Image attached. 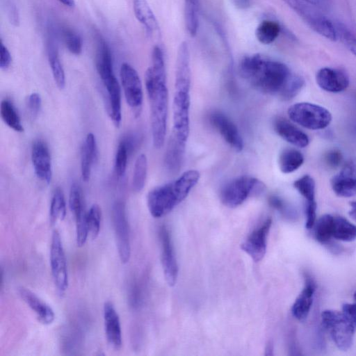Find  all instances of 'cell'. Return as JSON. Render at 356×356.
I'll return each mask as SVG.
<instances>
[{"label": "cell", "mask_w": 356, "mask_h": 356, "mask_svg": "<svg viewBox=\"0 0 356 356\" xmlns=\"http://www.w3.org/2000/svg\"><path fill=\"white\" fill-rule=\"evenodd\" d=\"M145 83L150 106L153 145L159 149L166 136L168 91L163 54L159 46L153 48L152 66L145 72Z\"/></svg>", "instance_id": "obj_1"}, {"label": "cell", "mask_w": 356, "mask_h": 356, "mask_svg": "<svg viewBox=\"0 0 356 356\" xmlns=\"http://www.w3.org/2000/svg\"><path fill=\"white\" fill-rule=\"evenodd\" d=\"M238 71L257 90L279 97L293 74L286 64L259 54L243 57Z\"/></svg>", "instance_id": "obj_2"}, {"label": "cell", "mask_w": 356, "mask_h": 356, "mask_svg": "<svg viewBox=\"0 0 356 356\" xmlns=\"http://www.w3.org/2000/svg\"><path fill=\"white\" fill-rule=\"evenodd\" d=\"M200 177L198 171L189 170L174 181L150 191L147 196V204L151 215L161 218L170 212L188 196Z\"/></svg>", "instance_id": "obj_3"}, {"label": "cell", "mask_w": 356, "mask_h": 356, "mask_svg": "<svg viewBox=\"0 0 356 356\" xmlns=\"http://www.w3.org/2000/svg\"><path fill=\"white\" fill-rule=\"evenodd\" d=\"M191 85L175 84L172 130L169 140L186 146L190 132Z\"/></svg>", "instance_id": "obj_4"}, {"label": "cell", "mask_w": 356, "mask_h": 356, "mask_svg": "<svg viewBox=\"0 0 356 356\" xmlns=\"http://www.w3.org/2000/svg\"><path fill=\"white\" fill-rule=\"evenodd\" d=\"M264 184L252 176H240L227 182L221 188L220 198L222 203L229 208L243 204L250 195L261 193Z\"/></svg>", "instance_id": "obj_5"}, {"label": "cell", "mask_w": 356, "mask_h": 356, "mask_svg": "<svg viewBox=\"0 0 356 356\" xmlns=\"http://www.w3.org/2000/svg\"><path fill=\"white\" fill-rule=\"evenodd\" d=\"M287 113L291 121L310 130L323 129L332 119L326 108L309 102L294 104L288 108Z\"/></svg>", "instance_id": "obj_6"}, {"label": "cell", "mask_w": 356, "mask_h": 356, "mask_svg": "<svg viewBox=\"0 0 356 356\" xmlns=\"http://www.w3.org/2000/svg\"><path fill=\"white\" fill-rule=\"evenodd\" d=\"M321 321L339 349L346 351L351 348L356 327L342 312L325 309L321 313Z\"/></svg>", "instance_id": "obj_7"}, {"label": "cell", "mask_w": 356, "mask_h": 356, "mask_svg": "<svg viewBox=\"0 0 356 356\" xmlns=\"http://www.w3.org/2000/svg\"><path fill=\"white\" fill-rule=\"evenodd\" d=\"M316 33L332 41L337 40L336 29L327 17L317 10V6L305 0H283Z\"/></svg>", "instance_id": "obj_8"}, {"label": "cell", "mask_w": 356, "mask_h": 356, "mask_svg": "<svg viewBox=\"0 0 356 356\" xmlns=\"http://www.w3.org/2000/svg\"><path fill=\"white\" fill-rule=\"evenodd\" d=\"M50 266L54 284L60 293L68 287V273L65 254L60 233L54 229L50 247Z\"/></svg>", "instance_id": "obj_9"}, {"label": "cell", "mask_w": 356, "mask_h": 356, "mask_svg": "<svg viewBox=\"0 0 356 356\" xmlns=\"http://www.w3.org/2000/svg\"><path fill=\"white\" fill-rule=\"evenodd\" d=\"M112 219L119 257L122 263L126 264L131 257V244L125 205L122 202L117 201L113 205Z\"/></svg>", "instance_id": "obj_10"}, {"label": "cell", "mask_w": 356, "mask_h": 356, "mask_svg": "<svg viewBox=\"0 0 356 356\" xmlns=\"http://www.w3.org/2000/svg\"><path fill=\"white\" fill-rule=\"evenodd\" d=\"M120 76L127 103L136 113L138 114L143 100L140 76L136 70L127 63L122 64Z\"/></svg>", "instance_id": "obj_11"}, {"label": "cell", "mask_w": 356, "mask_h": 356, "mask_svg": "<svg viewBox=\"0 0 356 356\" xmlns=\"http://www.w3.org/2000/svg\"><path fill=\"white\" fill-rule=\"evenodd\" d=\"M69 207L74 216L76 222V239L78 246H83L86 243L89 235L85 211L83 197L80 186L74 183L72 185L69 195Z\"/></svg>", "instance_id": "obj_12"}, {"label": "cell", "mask_w": 356, "mask_h": 356, "mask_svg": "<svg viewBox=\"0 0 356 356\" xmlns=\"http://www.w3.org/2000/svg\"><path fill=\"white\" fill-rule=\"evenodd\" d=\"M331 187L339 197L356 195V158L348 160L331 179Z\"/></svg>", "instance_id": "obj_13"}, {"label": "cell", "mask_w": 356, "mask_h": 356, "mask_svg": "<svg viewBox=\"0 0 356 356\" xmlns=\"http://www.w3.org/2000/svg\"><path fill=\"white\" fill-rule=\"evenodd\" d=\"M271 225L272 220L268 218L250 233L241 245V249L255 262L260 261L266 254L267 238Z\"/></svg>", "instance_id": "obj_14"}, {"label": "cell", "mask_w": 356, "mask_h": 356, "mask_svg": "<svg viewBox=\"0 0 356 356\" xmlns=\"http://www.w3.org/2000/svg\"><path fill=\"white\" fill-rule=\"evenodd\" d=\"M209 122L232 148L236 152L243 149V141L238 127L226 115L213 111L209 115Z\"/></svg>", "instance_id": "obj_15"}, {"label": "cell", "mask_w": 356, "mask_h": 356, "mask_svg": "<svg viewBox=\"0 0 356 356\" xmlns=\"http://www.w3.org/2000/svg\"><path fill=\"white\" fill-rule=\"evenodd\" d=\"M159 237L161 244V263L164 276L168 284L170 286H173L177 277L178 266L170 235L165 226L161 227Z\"/></svg>", "instance_id": "obj_16"}, {"label": "cell", "mask_w": 356, "mask_h": 356, "mask_svg": "<svg viewBox=\"0 0 356 356\" xmlns=\"http://www.w3.org/2000/svg\"><path fill=\"white\" fill-rule=\"evenodd\" d=\"M31 160L37 177L49 184L52 178L51 161L48 146L42 140L38 139L33 143Z\"/></svg>", "instance_id": "obj_17"}, {"label": "cell", "mask_w": 356, "mask_h": 356, "mask_svg": "<svg viewBox=\"0 0 356 356\" xmlns=\"http://www.w3.org/2000/svg\"><path fill=\"white\" fill-rule=\"evenodd\" d=\"M316 81L323 90L338 93L349 86V77L343 70L332 67H322L316 74Z\"/></svg>", "instance_id": "obj_18"}, {"label": "cell", "mask_w": 356, "mask_h": 356, "mask_svg": "<svg viewBox=\"0 0 356 356\" xmlns=\"http://www.w3.org/2000/svg\"><path fill=\"white\" fill-rule=\"evenodd\" d=\"M18 293L24 302L35 312L39 321L44 325L54 322L55 313L53 309L35 293L24 286L18 289Z\"/></svg>", "instance_id": "obj_19"}, {"label": "cell", "mask_w": 356, "mask_h": 356, "mask_svg": "<svg viewBox=\"0 0 356 356\" xmlns=\"http://www.w3.org/2000/svg\"><path fill=\"white\" fill-rule=\"evenodd\" d=\"M104 321L108 342L115 349H119L122 341L120 321L113 303L109 301L104 305Z\"/></svg>", "instance_id": "obj_20"}, {"label": "cell", "mask_w": 356, "mask_h": 356, "mask_svg": "<svg viewBox=\"0 0 356 356\" xmlns=\"http://www.w3.org/2000/svg\"><path fill=\"white\" fill-rule=\"evenodd\" d=\"M316 287L313 279L309 276L306 277L305 286L291 307V313L297 320L303 321L307 318L312 306Z\"/></svg>", "instance_id": "obj_21"}, {"label": "cell", "mask_w": 356, "mask_h": 356, "mask_svg": "<svg viewBox=\"0 0 356 356\" xmlns=\"http://www.w3.org/2000/svg\"><path fill=\"white\" fill-rule=\"evenodd\" d=\"M273 126L275 132L289 143L300 148L309 145L308 136L287 120L278 118L274 121Z\"/></svg>", "instance_id": "obj_22"}, {"label": "cell", "mask_w": 356, "mask_h": 356, "mask_svg": "<svg viewBox=\"0 0 356 356\" xmlns=\"http://www.w3.org/2000/svg\"><path fill=\"white\" fill-rule=\"evenodd\" d=\"M95 63L97 71L102 83H105L115 77L113 73L112 56L110 49L106 42L101 35L97 37Z\"/></svg>", "instance_id": "obj_23"}, {"label": "cell", "mask_w": 356, "mask_h": 356, "mask_svg": "<svg viewBox=\"0 0 356 356\" xmlns=\"http://www.w3.org/2000/svg\"><path fill=\"white\" fill-rule=\"evenodd\" d=\"M98 159V149L95 136L89 133L86 136L81 151V172L84 181L90 179L91 168Z\"/></svg>", "instance_id": "obj_24"}, {"label": "cell", "mask_w": 356, "mask_h": 356, "mask_svg": "<svg viewBox=\"0 0 356 356\" xmlns=\"http://www.w3.org/2000/svg\"><path fill=\"white\" fill-rule=\"evenodd\" d=\"M104 86L108 96L109 115L114 124L119 127L122 120L120 86L117 79Z\"/></svg>", "instance_id": "obj_25"}, {"label": "cell", "mask_w": 356, "mask_h": 356, "mask_svg": "<svg viewBox=\"0 0 356 356\" xmlns=\"http://www.w3.org/2000/svg\"><path fill=\"white\" fill-rule=\"evenodd\" d=\"M135 16L149 34L159 29L156 19L146 0H132Z\"/></svg>", "instance_id": "obj_26"}, {"label": "cell", "mask_w": 356, "mask_h": 356, "mask_svg": "<svg viewBox=\"0 0 356 356\" xmlns=\"http://www.w3.org/2000/svg\"><path fill=\"white\" fill-rule=\"evenodd\" d=\"M304 163V156L294 148L284 149L279 156V168L284 174L297 170Z\"/></svg>", "instance_id": "obj_27"}, {"label": "cell", "mask_w": 356, "mask_h": 356, "mask_svg": "<svg viewBox=\"0 0 356 356\" xmlns=\"http://www.w3.org/2000/svg\"><path fill=\"white\" fill-rule=\"evenodd\" d=\"M332 238L350 242L356 239V225L340 216H334Z\"/></svg>", "instance_id": "obj_28"}, {"label": "cell", "mask_w": 356, "mask_h": 356, "mask_svg": "<svg viewBox=\"0 0 356 356\" xmlns=\"http://www.w3.org/2000/svg\"><path fill=\"white\" fill-rule=\"evenodd\" d=\"M66 216V202L62 189L57 187L53 193L49 209V222L51 226Z\"/></svg>", "instance_id": "obj_29"}, {"label": "cell", "mask_w": 356, "mask_h": 356, "mask_svg": "<svg viewBox=\"0 0 356 356\" xmlns=\"http://www.w3.org/2000/svg\"><path fill=\"white\" fill-rule=\"evenodd\" d=\"M280 31L281 27L278 22L266 19L258 25L255 31V35L261 43L269 44L276 40Z\"/></svg>", "instance_id": "obj_30"}, {"label": "cell", "mask_w": 356, "mask_h": 356, "mask_svg": "<svg viewBox=\"0 0 356 356\" xmlns=\"http://www.w3.org/2000/svg\"><path fill=\"white\" fill-rule=\"evenodd\" d=\"M334 216L325 214L314 224V234L316 240L322 243H328L332 238Z\"/></svg>", "instance_id": "obj_31"}, {"label": "cell", "mask_w": 356, "mask_h": 356, "mask_svg": "<svg viewBox=\"0 0 356 356\" xmlns=\"http://www.w3.org/2000/svg\"><path fill=\"white\" fill-rule=\"evenodd\" d=\"M0 115L4 123L10 128L17 132L24 131L18 113L10 100L5 99L1 101Z\"/></svg>", "instance_id": "obj_32"}, {"label": "cell", "mask_w": 356, "mask_h": 356, "mask_svg": "<svg viewBox=\"0 0 356 356\" xmlns=\"http://www.w3.org/2000/svg\"><path fill=\"white\" fill-rule=\"evenodd\" d=\"M48 60L55 83L58 88L63 89L65 86V72L58 57V49L54 44H49Z\"/></svg>", "instance_id": "obj_33"}, {"label": "cell", "mask_w": 356, "mask_h": 356, "mask_svg": "<svg viewBox=\"0 0 356 356\" xmlns=\"http://www.w3.org/2000/svg\"><path fill=\"white\" fill-rule=\"evenodd\" d=\"M147 173V159L145 154H140L135 162L132 187L134 191L140 192L145 186Z\"/></svg>", "instance_id": "obj_34"}, {"label": "cell", "mask_w": 356, "mask_h": 356, "mask_svg": "<svg viewBox=\"0 0 356 356\" xmlns=\"http://www.w3.org/2000/svg\"><path fill=\"white\" fill-rule=\"evenodd\" d=\"M199 0H185L184 18L187 31L191 36L196 35L198 29Z\"/></svg>", "instance_id": "obj_35"}, {"label": "cell", "mask_w": 356, "mask_h": 356, "mask_svg": "<svg viewBox=\"0 0 356 356\" xmlns=\"http://www.w3.org/2000/svg\"><path fill=\"white\" fill-rule=\"evenodd\" d=\"M294 188L305 198V202L315 200L316 182L312 177L305 175L293 182Z\"/></svg>", "instance_id": "obj_36"}, {"label": "cell", "mask_w": 356, "mask_h": 356, "mask_svg": "<svg viewBox=\"0 0 356 356\" xmlns=\"http://www.w3.org/2000/svg\"><path fill=\"white\" fill-rule=\"evenodd\" d=\"M337 38L356 56V34L344 24L337 22L334 24Z\"/></svg>", "instance_id": "obj_37"}, {"label": "cell", "mask_w": 356, "mask_h": 356, "mask_svg": "<svg viewBox=\"0 0 356 356\" xmlns=\"http://www.w3.org/2000/svg\"><path fill=\"white\" fill-rule=\"evenodd\" d=\"M102 220V211L99 206L93 204L87 212L86 223L92 239H95L99 233Z\"/></svg>", "instance_id": "obj_38"}, {"label": "cell", "mask_w": 356, "mask_h": 356, "mask_svg": "<svg viewBox=\"0 0 356 356\" xmlns=\"http://www.w3.org/2000/svg\"><path fill=\"white\" fill-rule=\"evenodd\" d=\"M129 152L125 143L123 140H121L116 151L114 162L115 172L118 177H122L125 174Z\"/></svg>", "instance_id": "obj_39"}, {"label": "cell", "mask_w": 356, "mask_h": 356, "mask_svg": "<svg viewBox=\"0 0 356 356\" xmlns=\"http://www.w3.org/2000/svg\"><path fill=\"white\" fill-rule=\"evenodd\" d=\"M65 44L70 52L79 55L82 51V39L81 36L70 29H65L63 31Z\"/></svg>", "instance_id": "obj_40"}, {"label": "cell", "mask_w": 356, "mask_h": 356, "mask_svg": "<svg viewBox=\"0 0 356 356\" xmlns=\"http://www.w3.org/2000/svg\"><path fill=\"white\" fill-rule=\"evenodd\" d=\"M304 85L305 79L301 76L293 74L280 97L285 101L293 99L300 92Z\"/></svg>", "instance_id": "obj_41"}, {"label": "cell", "mask_w": 356, "mask_h": 356, "mask_svg": "<svg viewBox=\"0 0 356 356\" xmlns=\"http://www.w3.org/2000/svg\"><path fill=\"white\" fill-rule=\"evenodd\" d=\"M42 99L38 92L31 93L27 98L26 106L33 118L38 115L41 108Z\"/></svg>", "instance_id": "obj_42"}, {"label": "cell", "mask_w": 356, "mask_h": 356, "mask_svg": "<svg viewBox=\"0 0 356 356\" xmlns=\"http://www.w3.org/2000/svg\"><path fill=\"white\" fill-rule=\"evenodd\" d=\"M342 161V153L337 149H330L325 155V162L331 168H338Z\"/></svg>", "instance_id": "obj_43"}, {"label": "cell", "mask_w": 356, "mask_h": 356, "mask_svg": "<svg viewBox=\"0 0 356 356\" xmlns=\"http://www.w3.org/2000/svg\"><path fill=\"white\" fill-rule=\"evenodd\" d=\"M316 208H317V204H316V202H305V216H306L305 227L307 229H312L316 222Z\"/></svg>", "instance_id": "obj_44"}, {"label": "cell", "mask_w": 356, "mask_h": 356, "mask_svg": "<svg viewBox=\"0 0 356 356\" xmlns=\"http://www.w3.org/2000/svg\"><path fill=\"white\" fill-rule=\"evenodd\" d=\"M341 312L356 327V302L343 304Z\"/></svg>", "instance_id": "obj_45"}, {"label": "cell", "mask_w": 356, "mask_h": 356, "mask_svg": "<svg viewBox=\"0 0 356 356\" xmlns=\"http://www.w3.org/2000/svg\"><path fill=\"white\" fill-rule=\"evenodd\" d=\"M12 61L11 55L7 47L1 42L0 49V67L6 70L9 67Z\"/></svg>", "instance_id": "obj_46"}, {"label": "cell", "mask_w": 356, "mask_h": 356, "mask_svg": "<svg viewBox=\"0 0 356 356\" xmlns=\"http://www.w3.org/2000/svg\"><path fill=\"white\" fill-rule=\"evenodd\" d=\"M268 202L271 207L278 210L280 212L286 213V206L280 197L275 195L270 196L268 199Z\"/></svg>", "instance_id": "obj_47"}, {"label": "cell", "mask_w": 356, "mask_h": 356, "mask_svg": "<svg viewBox=\"0 0 356 356\" xmlns=\"http://www.w3.org/2000/svg\"><path fill=\"white\" fill-rule=\"evenodd\" d=\"M234 4L238 8L245 9L250 6V0H232Z\"/></svg>", "instance_id": "obj_48"}, {"label": "cell", "mask_w": 356, "mask_h": 356, "mask_svg": "<svg viewBox=\"0 0 356 356\" xmlns=\"http://www.w3.org/2000/svg\"><path fill=\"white\" fill-rule=\"evenodd\" d=\"M10 22H12V23L14 24L15 25H17V24L19 23V19H18V15L17 13L16 8L14 6L13 8H11V10L10 11Z\"/></svg>", "instance_id": "obj_49"}, {"label": "cell", "mask_w": 356, "mask_h": 356, "mask_svg": "<svg viewBox=\"0 0 356 356\" xmlns=\"http://www.w3.org/2000/svg\"><path fill=\"white\" fill-rule=\"evenodd\" d=\"M350 206L349 215L356 220V201L350 202Z\"/></svg>", "instance_id": "obj_50"}, {"label": "cell", "mask_w": 356, "mask_h": 356, "mask_svg": "<svg viewBox=\"0 0 356 356\" xmlns=\"http://www.w3.org/2000/svg\"><path fill=\"white\" fill-rule=\"evenodd\" d=\"M63 5L67 7L72 8L75 6L74 0H58Z\"/></svg>", "instance_id": "obj_51"}, {"label": "cell", "mask_w": 356, "mask_h": 356, "mask_svg": "<svg viewBox=\"0 0 356 356\" xmlns=\"http://www.w3.org/2000/svg\"><path fill=\"white\" fill-rule=\"evenodd\" d=\"M307 1H308L309 3L314 5V6H321L322 4L323 3V0H305Z\"/></svg>", "instance_id": "obj_52"}, {"label": "cell", "mask_w": 356, "mask_h": 356, "mask_svg": "<svg viewBox=\"0 0 356 356\" xmlns=\"http://www.w3.org/2000/svg\"><path fill=\"white\" fill-rule=\"evenodd\" d=\"M353 298L356 302V291H355L354 294H353Z\"/></svg>", "instance_id": "obj_53"}]
</instances>
